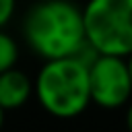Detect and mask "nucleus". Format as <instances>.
<instances>
[{
	"label": "nucleus",
	"instance_id": "8",
	"mask_svg": "<svg viewBox=\"0 0 132 132\" xmlns=\"http://www.w3.org/2000/svg\"><path fill=\"white\" fill-rule=\"evenodd\" d=\"M126 126H128V132H132V103L126 109Z\"/></svg>",
	"mask_w": 132,
	"mask_h": 132
},
{
	"label": "nucleus",
	"instance_id": "9",
	"mask_svg": "<svg viewBox=\"0 0 132 132\" xmlns=\"http://www.w3.org/2000/svg\"><path fill=\"white\" fill-rule=\"evenodd\" d=\"M126 64H128V72H130V80H132V54L126 56Z\"/></svg>",
	"mask_w": 132,
	"mask_h": 132
},
{
	"label": "nucleus",
	"instance_id": "2",
	"mask_svg": "<svg viewBox=\"0 0 132 132\" xmlns=\"http://www.w3.org/2000/svg\"><path fill=\"white\" fill-rule=\"evenodd\" d=\"M33 93L50 116L76 118L91 103L89 66L74 56L45 60L33 80Z\"/></svg>",
	"mask_w": 132,
	"mask_h": 132
},
{
	"label": "nucleus",
	"instance_id": "10",
	"mask_svg": "<svg viewBox=\"0 0 132 132\" xmlns=\"http://www.w3.org/2000/svg\"><path fill=\"white\" fill-rule=\"evenodd\" d=\"M2 124H4V109L0 107V128H2Z\"/></svg>",
	"mask_w": 132,
	"mask_h": 132
},
{
	"label": "nucleus",
	"instance_id": "6",
	"mask_svg": "<svg viewBox=\"0 0 132 132\" xmlns=\"http://www.w3.org/2000/svg\"><path fill=\"white\" fill-rule=\"evenodd\" d=\"M19 60V43L12 35H8L4 29H0V72L14 68Z\"/></svg>",
	"mask_w": 132,
	"mask_h": 132
},
{
	"label": "nucleus",
	"instance_id": "7",
	"mask_svg": "<svg viewBox=\"0 0 132 132\" xmlns=\"http://www.w3.org/2000/svg\"><path fill=\"white\" fill-rule=\"evenodd\" d=\"M16 12V0H0V29H4Z\"/></svg>",
	"mask_w": 132,
	"mask_h": 132
},
{
	"label": "nucleus",
	"instance_id": "4",
	"mask_svg": "<svg viewBox=\"0 0 132 132\" xmlns=\"http://www.w3.org/2000/svg\"><path fill=\"white\" fill-rule=\"evenodd\" d=\"M91 101L105 109L122 107L132 97V80L126 58L99 54L89 64Z\"/></svg>",
	"mask_w": 132,
	"mask_h": 132
},
{
	"label": "nucleus",
	"instance_id": "1",
	"mask_svg": "<svg viewBox=\"0 0 132 132\" xmlns=\"http://www.w3.org/2000/svg\"><path fill=\"white\" fill-rule=\"evenodd\" d=\"M23 37L43 60L74 56L87 41L82 8L72 0H37L23 19Z\"/></svg>",
	"mask_w": 132,
	"mask_h": 132
},
{
	"label": "nucleus",
	"instance_id": "5",
	"mask_svg": "<svg viewBox=\"0 0 132 132\" xmlns=\"http://www.w3.org/2000/svg\"><path fill=\"white\" fill-rule=\"evenodd\" d=\"M31 95H33V80L25 72L16 68L0 72V107L4 111L19 109L29 101Z\"/></svg>",
	"mask_w": 132,
	"mask_h": 132
},
{
	"label": "nucleus",
	"instance_id": "3",
	"mask_svg": "<svg viewBox=\"0 0 132 132\" xmlns=\"http://www.w3.org/2000/svg\"><path fill=\"white\" fill-rule=\"evenodd\" d=\"M85 39L97 54H132V0H89L82 8Z\"/></svg>",
	"mask_w": 132,
	"mask_h": 132
}]
</instances>
